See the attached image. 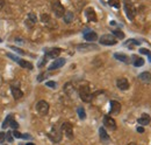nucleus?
<instances>
[{
	"mask_svg": "<svg viewBox=\"0 0 151 145\" xmlns=\"http://www.w3.org/2000/svg\"><path fill=\"white\" fill-rule=\"evenodd\" d=\"M78 94H79V97L84 102H91L93 98V94L91 92V89L87 84H81L78 89Z\"/></svg>",
	"mask_w": 151,
	"mask_h": 145,
	"instance_id": "obj_1",
	"label": "nucleus"
},
{
	"mask_svg": "<svg viewBox=\"0 0 151 145\" xmlns=\"http://www.w3.org/2000/svg\"><path fill=\"white\" fill-rule=\"evenodd\" d=\"M124 12H125V15L127 18L133 21L135 19V15H136V9H135V6L131 1L129 0H124Z\"/></svg>",
	"mask_w": 151,
	"mask_h": 145,
	"instance_id": "obj_2",
	"label": "nucleus"
},
{
	"mask_svg": "<svg viewBox=\"0 0 151 145\" xmlns=\"http://www.w3.org/2000/svg\"><path fill=\"white\" fill-rule=\"evenodd\" d=\"M51 9L57 18H63V15L65 13V8L60 4L59 0H54L53 4H51Z\"/></svg>",
	"mask_w": 151,
	"mask_h": 145,
	"instance_id": "obj_3",
	"label": "nucleus"
},
{
	"mask_svg": "<svg viewBox=\"0 0 151 145\" xmlns=\"http://www.w3.org/2000/svg\"><path fill=\"white\" fill-rule=\"evenodd\" d=\"M62 135H63V132L62 130L58 128V126H53L51 130H50V132L48 134V137L51 139L54 143H59L62 140Z\"/></svg>",
	"mask_w": 151,
	"mask_h": 145,
	"instance_id": "obj_4",
	"label": "nucleus"
},
{
	"mask_svg": "<svg viewBox=\"0 0 151 145\" xmlns=\"http://www.w3.org/2000/svg\"><path fill=\"white\" fill-rule=\"evenodd\" d=\"M60 130H62V132L69 139H72L73 138V126H72L71 123H69V122H63L62 125H60Z\"/></svg>",
	"mask_w": 151,
	"mask_h": 145,
	"instance_id": "obj_5",
	"label": "nucleus"
},
{
	"mask_svg": "<svg viewBox=\"0 0 151 145\" xmlns=\"http://www.w3.org/2000/svg\"><path fill=\"white\" fill-rule=\"evenodd\" d=\"M36 110H37V112H39L40 115H42V116L48 115V112H49V103L47 101H44V100L39 101V102H37V104H36Z\"/></svg>",
	"mask_w": 151,
	"mask_h": 145,
	"instance_id": "obj_6",
	"label": "nucleus"
},
{
	"mask_svg": "<svg viewBox=\"0 0 151 145\" xmlns=\"http://www.w3.org/2000/svg\"><path fill=\"white\" fill-rule=\"evenodd\" d=\"M99 42H100V45H104V46H113V45H115L118 41L113 35L105 34L99 39Z\"/></svg>",
	"mask_w": 151,
	"mask_h": 145,
	"instance_id": "obj_7",
	"label": "nucleus"
},
{
	"mask_svg": "<svg viewBox=\"0 0 151 145\" xmlns=\"http://www.w3.org/2000/svg\"><path fill=\"white\" fill-rule=\"evenodd\" d=\"M65 59H63V57H57L56 60H55V61L51 63V65H50L49 66V70L50 71H51V70H56V69H59V68H62L63 66H64L65 65Z\"/></svg>",
	"mask_w": 151,
	"mask_h": 145,
	"instance_id": "obj_8",
	"label": "nucleus"
},
{
	"mask_svg": "<svg viewBox=\"0 0 151 145\" xmlns=\"http://www.w3.org/2000/svg\"><path fill=\"white\" fill-rule=\"evenodd\" d=\"M104 125H105L107 129L112 130V131L116 130V122H115V120L113 119L110 116H105V117H104Z\"/></svg>",
	"mask_w": 151,
	"mask_h": 145,
	"instance_id": "obj_9",
	"label": "nucleus"
},
{
	"mask_svg": "<svg viewBox=\"0 0 151 145\" xmlns=\"http://www.w3.org/2000/svg\"><path fill=\"white\" fill-rule=\"evenodd\" d=\"M99 137H100L101 143H104V144H108L110 142V137L107 134V131L105 130V128H100L99 129Z\"/></svg>",
	"mask_w": 151,
	"mask_h": 145,
	"instance_id": "obj_10",
	"label": "nucleus"
},
{
	"mask_svg": "<svg viewBox=\"0 0 151 145\" xmlns=\"http://www.w3.org/2000/svg\"><path fill=\"white\" fill-rule=\"evenodd\" d=\"M121 111V104L118 101H110V115H119Z\"/></svg>",
	"mask_w": 151,
	"mask_h": 145,
	"instance_id": "obj_11",
	"label": "nucleus"
},
{
	"mask_svg": "<svg viewBox=\"0 0 151 145\" xmlns=\"http://www.w3.org/2000/svg\"><path fill=\"white\" fill-rule=\"evenodd\" d=\"M116 87L120 89V90H128L129 89V82H128V80L127 78H123V77H121V78H119L118 81H116Z\"/></svg>",
	"mask_w": 151,
	"mask_h": 145,
	"instance_id": "obj_12",
	"label": "nucleus"
},
{
	"mask_svg": "<svg viewBox=\"0 0 151 145\" xmlns=\"http://www.w3.org/2000/svg\"><path fill=\"white\" fill-rule=\"evenodd\" d=\"M85 14H86V18L89 21H92V22H97L98 21V18H97V14H95V11L92 8V7H89L86 11H85Z\"/></svg>",
	"mask_w": 151,
	"mask_h": 145,
	"instance_id": "obj_13",
	"label": "nucleus"
},
{
	"mask_svg": "<svg viewBox=\"0 0 151 145\" xmlns=\"http://www.w3.org/2000/svg\"><path fill=\"white\" fill-rule=\"evenodd\" d=\"M84 39L89 42H94L98 40V34L95 32H92V31H89V32H85L84 34Z\"/></svg>",
	"mask_w": 151,
	"mask_h": 145,
	"instance_id": "obj_14",
	"label": "nucleus"
},
{
	"mask_svg": "<svg viewBox=\"0 0 151 145\" xmlns=\"http://www.w3.org/2000/svg\"><path fill=\"white\" fill-rule=\"evenodd\" d=\"M11 91H12V95H13L14 100H20L22 96H23L22 90H21L18 86H12V87H11Z\"/></svg>",
	"mask_w": 151,
	"mask_h": 145,
	"instance_id": "obj_15",
	"label": "nucleus"
},
{
	"mask_svg": "<svg viewBox=\"0 0 151 145\" xmlns=\"http://www.w3.org/2000/svg\"><path fill=\"white\" fill-rule=\"evenodd\" d=\"M62 53V49L60 48H53V49H50L47 52V56L48 59H57L59 56V54Z\"/></svg>",
	"mask_w": 151,
	"mask_h": 145,
	"instance_id": "obj_16",
	"label": "nucleus"
},
{
	"mask_svg": "<svg viewBox=\"0 0 151 145\" xmlns=\"http://www.w3.org/2000/svg\"><path fill=\"white\" fill-rule=\"evenodd\" d=\"M138 80H140L141 82H143V83H145V84H148V83L151 82V74L149 71H143L138 75Z\"/></svg>",
	"mask_w": 151,
	"mask_h": 145,
	"instance_id": "obj_17",
	"label": "nucleus"
},
{
	"mask_svg": "<svg viewBox=\"0 0 151 145\" xmlns=\"http://www.w3.org/2000/svg\"><path fill=\"white\" fill-rule=\"evenodd\" d=\"M138 124L140 125H148V124H150V122H151V117L148 115V114H142V116L138 118Z\"/></svg>",
	"mask_w": 151,
	"mask_h": 145,
	"instance_id": "obj_18",
	"label": "nucleus"
},
{
	"mask_svg": "<svg viewBox=\"0 0 151 145\" xmlns=\"http://www.w3.org/2000/svg\"><path fill=\"white\" fill-rule=\"evenodd\" d=\"M114 57H115L116 60H119V61L124 62V63H129V62H130L129 56H127V55L123 54V53H115V54H114Z\"/></svg>",
	"mask_w": 151,
	"mask_h": 145,
	"instance_id": "obj_19",
	"label": "nucleus"
},
{
	"mask_svg": "<svg viewBox=\"0 0 151 145\" xmlns=\"http://www.w3.org/2000/svg\"><path fill=\"white\" fill-rule=\"evenodd\" d=\"M37 19H36V14L33 13V12H30V13L28 14V19L26 21V25H28V27H32L34 23H36Z\"/></svg>",
	"mask_w": 151,
	"mask_h": 145,
	"instance_id": "obj_20",
	"label": "nucleus"
},
{
	"mask_svg": "<svg viewBox=\"0 0 151 145\" xmlns=\"http://www.w3.org/2000/svg\"><path fill=\"white\" fill-rule=\"evenodd\" d=\"M78 51H95L98 49V47L95 45H79L78 47Z\"/></svg>",
	"mask_w": 151,
	"mask_h": 145,
	"instance_id": "obj_21",
	"label": "nucleus"
},
{
	"mask_svg": "<svg viewBox=\"0 0 151 145\" xmlns=\"http://www.w3.org/2000/svg\"><path fill=\"white\" fill-rule=\"evenodd\" d=\"M73 19H74V15H73L72 12L65 11L64 15H63V20H64V22H65V23H70V22L73 21Z\"/></svg>",
	"mask_w": 151,
	"mask_h": 145,
	"instance_id": "obj_22",
	"label": "nucleus"
},
{
	"mask_svg": "<svg viewBox=\"0 0 151 145\" xmlns=\"http://www.w3.org/2000/svg\"><path fill=\"white\" fill-rule=\"evenodd\" d=\"M64 91L66 92V95L68 96H72L73 94H74V88H73V84L72 83H70V82H68L65 86H64Z\"/></svg>",
	"mask_w": 151,
	"mask_h": 145,
	"instance_id": "obj_23",
	"label": "nucleus"
},
{
	"mask_svg": "<svg viewBox=\"0 0 151 145\" xmlns=\"http://www.w3.org/2000/svg\"><path fill=\"white\" fill-rule=\"evenodd\" d=\"M133 63L135 67H142L144 65V60L142 57H138L136 55H133Z\"/></svg>",
	"mask_w": 151,
	"mask_h": 145,
	"instance_id": "obj_24",
	"label": "nucleus"
},
{
	"mask_svg": "<svg viewBox=\"0 0 151 145\" xmlns=\"http://www.w3.org/2000/svg\"><path fill=\"white\" fill-rule=\"evenodd\" d=\"M18 63L22 67V68H26V69H29V70H32L34 67H33V65L29 62V61H26V60H19V61H18Z\"/></svg>",
	"mask_w": 151,
	"mask_h": 145,
	"instance_id": "obj_25",
	"label": "nucleus"
},
{
	"mask_svg": "<svg viewBox=\"0 0 151 145\" xmlns=\"http://www.w3.org/2000/svg\"><path fill=\"white\" fill-rule=\"evenodd\" d=\"M125 46H129L128 48H130V49H133L134 46H138L140 45V41H137V40H134V39H130V40H127L124 42Z\"/></svg>",
	"mask_w": 151,
	"mask_h": 145,
	"instance_id": "obj_26",
	"label": "nucleus"
},
{
	"mask_svg": "<svg viewBox=\"0 0 151 145\" xmlns=\"http://www.w3.org/2000/svg\"><path fill=\"white\" fill-rule=\"evenodd\" d=\"M13 119V115L12 114H9V115H7V117L5 118V120H4V123H3V129L5 130L9 124H11V120Z\"/></svg>",
	"mask_w": 151,
	"mask_h": 145,
	"instance_id": "obj_27",
	"label": "nucleus"
},
{
	"mask_svg": "<svg viewBox=\"0 0 151 145\" xmlns=\"http://www.w3.org/2000/svg\"><path fill=\"white\" fill-rule=\"evenodd\" d=\"M77 112H78V116L80 119H85L86 118V112H85V109L83 106H79L77 109Z\"/></svg>",
	"mask_w": 151,
	"mask_h": 145,
	"instance_id": "obj_28",
	"label": "nucleus"
},
{
	"mask_svg": "<svg viewBox=\"0 0 151 145\" xmlns=\"http://www.w3.org/2000/svg\"><path fill=\"white\" fill-rule=\"evenodd\" d=\"M113 35L116 36V38H119L120 40L124 39V33L122 31H119V29H114V31H113Z\"/></svg>",
	"mask_w": 151,
	"mask_h": 145,
	"instance_id": "obj_29",
	"label": "nucleus"
},
{
	"mask_svg": "<svg viewBox=\"0 0 151 145\" xmlns=\"http://www.w3.org/2000/svg\"><path fill=\"white\" fill-rule=\"evenodd\" d=\"M50 15L49 14H45V13H43V14H41V21L43 22V23H49L50 22Z\"/></svg>",
	"mask_w": 151,
	"mask_h": 145,
	"instance_id": "obj_30",
	"label": "nucleus"
},
{
	"mask_svg": "<svg viewBox=\"0 0 151 145\" xmlns=\"http://www.w3.org/2000/svg\"><path fill=\"white\" fill-rule=\"evenodd\" d=\"M140 53L146 55V56L149 57V61H151V52H150V51L145 49V48H141V49H140Z\"/></svg>",
	"mask_w": 151,
	"mask_h": 145,
	"instance_id": "obj_31",
	"label": "nucleus"
},
{
	"mask_svg": "<svg viewBox=\"0 0 151 145\" xmlns=\"http://www.w3.org/2000/svg\"><path fill=\"white\" fill-rule=\"evenodd\" d=\"M45 86L49 87V88H54V89H55V88L57 87V83H56L55 81H48V82L45 83Z\"/></svg>",
	"mask_w": 151,
	"mask_h": 145,
	"instance_id": "obj_32",
	"label": "nucleus"
},
{
	"mask_svg": "<svg viewBox=\"0 0 151 145\" xmlns=\"http://www.w3.org/2000/svg\"><path fill=\"white\" fill-rule=\"evenodd\" d=\"M6 139H7L9 143L14 142V139H13V136H12V131H8V132H6Z\"/></svg>",
	"mask_w": 151,
	"mask_h": 145,
	"instance_id": "obj_33",
	"label": "nucleus"
},
{
	"mask_svg": "<svg viewBox=\"0 0 151 145\" xmlns=\"http://www.w3.org/2000/svg\"><path fill=\"white\" fill-rule=\"evenodd\" d=\"M9 125H11L12 128H13L14 130H16V129H19V124L16 123V120H15L14 118H13V119H12V120H11V124H9Z\"/></svg>",
	"mask_w": 151,
	"mask_h": 145,
	"instance_id": "obj_34",
	"label": "nucleus"
},
{
	"mask_svg": "<svg viewBox=\"0 0 151 145\" xmlns=\"http://www.w3.org/2000/svg\"><path fill=\"white\" fill-rule=\"evenodd\" d=\"M108 3H109V5L114 6V7H116V8L120 7V4L118 3V0H108Z\"/></svg>",
	"mask_w": 151,
	"mask_h": 145,
	"instance_id": "obj_35",
	"label": "nucleus"
},
{
	"mask_svg": "<svg viewBox=\"0 0 151 145\" xmlns=\"http://www.w3.org/2000/svg\"><path fill=\"white\" fill-rule=\"evenodd\" d=\"M47 76H48V75L45 74V72H42V74H40L39 76H37V81H39V82H42Z\"/></svg>",
	"mask_w": 151,
	"mask_h": 145,
	"instance_id": "obj_36",
	"label": "nucleus"
},
{
	"mask_svg": "<svg viewBox=\"0 0 151 145\" xmlns=\"http://www.w3.org/2000/svg\"><path fill=\"white\" fill-rule=\"evenodd\" d=\"M6 55H7V56H8L9 59H12V60H13V61H15V62H18V61H19V60H20L19 57H16L15 55H13V54H11V53H7Z\"/></svg>",
	"mask_w": 151,
	"mask_h": 145,
	"instance_id": "obj_37",
	"label": "nucleus"
},
{
	"mask_svg": "<svg viewBox=\"0 0 151 145\" xmlns=\"http://www.w3.org/2000/svg\"><path fill=\"white\" fill-rule=\"evenodd\" d=\"M12 135H13L15 138H22V134H20V132L19 131H12Z\"/></svg>",
	"mask_w": 151,
	"mask_h": 145,
	"instance_id": "obj_38",
	"label": "nucleus"
},
{
	"mask_svg": "<svg viewBox=\"0 0 151 145\" xmlns=\"http://www.w3.org/2000/svg\"><path fill=\"white\" fill-rule=\"evenodd\" d=\"M47 61H48V56L45 55V56L43 57V60H42V61H41V62L39 63V67H40V68H42V67H43V66H44V65L47 63Z\"/></svg>",
	"mask_w": 151,
	"mask_h": 145,
	"instance_id": "obj_39",
	"label": "nucleus"
},
{
	"mask_svg": "<svg viewBox=\"0 0 151 145\" xmlns=\"http://www.w3.org/2000/svg\"><path fill=\"white\" fill-rule=\"evenodd\" d=\"M12 49H13L14 52H16V53H19V54H24V52L22 51V49H20V48H18V47H11Z\"/></svg>",
	"mask_w": 151,
	"mask_h": 145,
	"instance_id": "obj_40",
	"label": "nucleus"
},
{
	"mask_svg": "<svg viewBox=\"0 0 151 145\" xmlns=\"http://www.w3.org/2000/svg\"><path fill=\"white\" fill-rule=\"evenodd\" d=\"M6 139V134L5 132H0V143H4Z\"/></svg>",
	"mask_w": 151,
	"mask_h": 145,
	"instance_id": "obj_41",
	"label": "nucleus"
},
{
	"mask_svg": "<svg viewBox=\"0 0 151 145\" xmlns=\"http://www.w3.org/2000/svg\"><path fill=\"white\" fill-rule=\"evenodd\" d=\"M22 138L23 139H32V136L28 134H24V135H22Z\"/></svg>",
	"mask_w": 151,
	"mask_h": 145,
	"instance_id": "obj_42",
	"label": "nucleus"
},
{
	"mask_svg": "<svg viewBox=\"0 0 151 145\" xmlns=\"http://www.w3.org/2000/svg\"><path fill=\"white\" fill-rule=\"evenodd\" d=\"M137 132H140V134H143V132H144V129H143L142 125L141 126H137Z\"/></svg>",
	"mask_w": 151,
	"mask_h": 145,
	"instance_id": "obj_43",
	"label": "nucleus"
},
{
	"mask_svg": "<svg viewBox=\"0 0 151 145\" xmlns=\"http://www.w3.org/2000/svg\"><path fill=\"white\" fill-rule=\"evenodd\" d=\"M4 6H5V0H0V9H3Z\"/></svg>",
	"mask_w": 151,
	"mask_h": 145,
	"instance_id": "obj_44",
	"label": "nucleus"
},
{
	"mask_svg": "<svg viewBox=\"0 0 151 145\" xmlns=\"http://www.w3.org/2000/svg\"><path fill=\"white\" fill-rule=\"evenodd\" d=\"M128 145H136V143H134V142H131V143H129Z\"/></svg>",
	"mask_w": 151,
	"mask_h": 145,
	"instance_id": "obj_45",
	"label": "nucleus"
},
{
	"mask_svg": "<svg viewBox=\"0 0 151 145\" xmlns=\"http://www.w3.org/2000/svg\"><path fill=\"white\" fill-rule=\"evenodd\" d=\"M26 145H35V144H34V143H27Z\"/></svg>",
	"mask_w": 151,
	"mask_h": 145,
	"instance_id": "obj_46",
	"label": "nucleus"
},
{
	"mask_svg": "<svg viewBox=\"0 0 151 145\" xmlns=\"http://www.w3.org/2000/svg\"><path fill=\"white\" fill-rule=\"evenodd\" d=\"M19 145H26V144H22V143H20V144H19Z\"/></svg>",
	"mask_w": 151,
	"mask_h": 145,
	"instance_id": "obj_47",
	"label": "nucleus"
},
{
	"mask_svg": "<svg viewBox=\"0 0 151 145\" xmlns=\"http://www.w3.org/2000/svg\"><path fill=\"white\" fill-rule=\"evenodd\" d=\"M3 145H7V144H3Z\"/></svg>",
	"mask_w": 151,
	"mask_h": 145,
	"instance_id": "obj_48",
	"label": "nucleus"
},
{
	"mask_svg": "<svg viewBox=\"0 0 151 145\" xmlns=\"http://www.w3.org/2000/svg\"><path fill=\"white\" fill-rule=\"evenodd\" d=\"M0 42H1V39H0Z\"/></svg>",
	"mask_w": 151,
	"mask_h": 145,
	"instance_id": "obj_49",
	"label": "nucleus"
}]
</instances>
